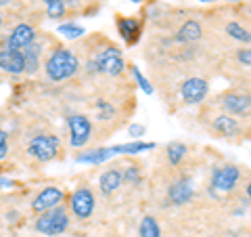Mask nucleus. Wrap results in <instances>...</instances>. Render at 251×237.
<instances>
[{"label": "nucleus", "mask_w": 251, "mask_h": 237, "mask_svg": "<svg viewBox=\"0 0 251 237\" xmlns=\"http://www.w3.org/2000/svg\"><path fill=\"white\" fill-rule=\"evenodd\" d=\"M77 69H80V59H77L75 53L67 51V49L52 51L44 65V72L52 82L69 80V78H74L77 74Z\"/></svg>", "instance_id": "obj_1"}, {"label": "nucleus", "mask_w": 251, "mask_h": 237, "mask_svg": "<svg viewBox=\"0 0 251 237\" xmlns=\"http://www.w3.org/2000/svg\"><path fill=\"white\" fill-rule=\"evenodd\" d=\"M126 69V63L122 59L120 49H105L103 53H99L90 63H88V72H100L107 76H120Z\"/></svg>", "instance_id": "obj_2"}, {"label": "nucleus", "mask_w": 251, "mask_h": 237, "mask_svg": "<svg viewBox=\"0 0 251 237\" xmlns=\"http://www.w3.org/2000/svg\"><path fill=\"white\" fill-rule=\"evenodd\" d=\"M69 227V214L63 206H57L49 212H42L36 220V229L44 235H61Z\"/></svg>", "instance_id": "obj_3"}, {"label": "nucleus", "mask_w": 251, "mask_h": 237, "mask_svg": "<svg viewBox=\"0 0 251 237\" xmlns=\"http://www.w3.org/2000/svg\"><path fill=\"white\" fill-rule=\"evenodd\" d=\"M61 149V139L57 134H38L29 141L27 153L38 162H50L57 157Z\"/></svg>", "instance_id": "obj_4"}, {"label": "nucleus", "mask_w": 251, "mask_h": 237, "mask_svg": "<svg viewBox=\"0 0 251 237\" xmlns=\"http://www.w3.org/2000/svg\"><path fill=\"white\" fill-rule=\"evenodd\" d=\"M239 178H241V170L237 166H232V164L220 166V168L214 170V175H211V187L209 189L216 197H222L237 187Z\"/></svg>", "instance_id": "obj_5"}, {"label": "nucleus", "mask_w": 251, "mask_h": 237, "mask_svg": "<svg viewBox=\"0 0 251 237\" xmlns=\"http://www.w3.org/2000/svg\"><path fill=\"white\" fill-rule=\"evenodd\" d=\"M67 128H69V143H72V147H84L92 137V124L82 114L69 116Z\"/></svg>", "instance_id": "obj_6"}, {"label": "nucleus", "mask_w": 251, "mask_h": 237, "mask_svg": "<svg viewBox=\"0 0 251 237\" xmlns=\"http://www.w3.org/2000/svg\"><path fill=\"white\" fill-rule=\"evenodd\" d=\"M94 206H97V200H94V193L88 187L77 189V191H74L72 197H69V208H72L75 218H80V220L90 218L94 212Z\"/></svg>", "instance_id": "obj_7"}, {"label": "nucleus", "mask_w": 251, "mask_h": 237, "mask_svg": "<svg viewBox=\"0 0 251 237\" xmlns=\"http://www.w3.org/2000/svg\"><path fill=\"white\" fill-rule=\"evenodd\" d=\"M63 200H65L63 189H59V187H46V189H42V191L34 197V202H31V210L38 212V214H42V212H49L52 208L61 206Z\"/></svg>", "instance_id": "obj_8"}, {"label": "nucleus", "mask_w": 251, "mask_h": 237, "mask_svg": "<svg viewBox=\"0 0 251 237\" xmlns=\"http://www.w3.org/2000/svg\"><path fill=\"white\" fill-rule=\"evenodd\" d=\"M36 42V30L29 23H19L15 26L11 36L6 38V46L4 49H13V51H25L29 44Z\"/></svg>", "instance_id": "obj_9"}, {"label": "nucleus", "mask_w": 251, "mask_h": 237, "mask_svg": "<svg viewBox=\"0 0 251 237\" xmlns=\"http://www.w3.org/2000/svg\"><path fill=\"white\" fill-rule=\"evenodd\" d=\"M207 90H209V84L203 80V78H188V80H184L182 86H180L182 99L191 105L201 103V101L207 97Z\"/></svg>", "instance_id": "obj_10"}, {"label": "nucleus", "mask_w": 251, "mask_h": 237, "mask_svg": "<svg viewBox=\"0 0 251 237\" xmlns=\"http://www.w3.org/2000/svg\"><path fill=\"white\" fill-rule=\"evenodd\" d=\"M0 69H4L6 74H23L25 72L23 53L13 49H0Z\"/></svg>", "instance_id": "obj_11"}, {"label": "nucleus", "mask_w": 251, "mask_h": 237, "mask_svg": "<svg viewBox=\"0 0 251 237\" xmlns=\"http://www.w3.org/2000/svg\"><path fill=\"white\" fill-rule=\"evenodd\" d=\"M124 153V145H113V147H100V149H94V151H86L77 157L80 164H103L107 160H111L115 155H122Z\"/></svg>", "instance_id": "obj_12"}, {"label": "nucleus", "mask_w": 251, "mask_h": 237, "mask_svg": "<svg viewBox=\"0 0 251 237\" xmlns=\"http://www.w3.org/2000/svg\"><path fill=\"white\" fill-rule=\"evenodd\" d=\"M193 195H195V187L191 178H180L170 187V202L176 204V206L188 204L193 200Z\"/></svg>", "instance_id": "obj_13"}, {"label": "nucleus", "mask_w": 251, "mask_h": 237, "mask_svg": "<svg viewBox=\"0 0 251 237\" xmlns=\"http://www.w3.org/2000/svg\"><path fill=\"white\" fill-rule=\"evenodd\" d=\"M224 109L230 114H237V116H247L249 114V97L247 94H239V92H228L224 97Z\"/></svg>", "instance_id": "obj_14"}, {"label": "nucleus", "mask_w": 251, "mask_h": 237, "mask_svg": "<svg viewBox=\"0 0 251 237\" xmlns=\"http://www.w3.org/2000/svg\"><path fill=\"white\" fill-rule=\"evenodd\" d=\"M122 183H124V178H122V170L120 168H109L99 178V187H100V191H103L105 195L117 191V189L122 187Z\"/></svg>", "instance_id": "obj_15"}, {"label": "nucleus", "mask_w": 251, "mask_h": 237, "mask_svg": "<svg viewBox=\"0 0 251 237\" xmlns=\"http://www.w3.org/2000/svg\"><path fill=\"white\" fill-rule=\"evenodd\" d=\"M201 36H203L201 23H199V21H195V19H188V21H184V26L178 30L176 40H178V42L188 44V42H197Z\"/></svg>", "instance_id": "obj_16"}, {"label": "nucleus", "mask_w": 251, "mask_h": 237, "mask_svg": "<svg viewBox=\"0 0 251 237\" xmlns=\"http://www.w3.org/2000/svg\"><path fill=\"white\" fill-rule=\"evenodd\" d=\"M117 30L126 42H136L140 34V23L136 19H120L117 21Z\"/></svg>", "instance_id": "obj_17"}, {"label": "nucleus", "mask_w": 251, "mask_h": 237, "mask_svg": "<svg viewBox=\"0 0 251 237\" xmlns=\"http://www.w3.org/2000/svg\"><path fill=\"white\" fill-rule=\"evenodd\" d=\"M214 128H216L218 134H222V137H234V134H239V124L230 116L216 118V120H214Z\"/></svg>", "instance_id": "obj_18"}, {"label": "nucleus", "mask_w": 251, "mask_h": 237, "mask_svg": "<svg viewBox=\"0 0 251 237\" xmlns=\"http://www.w3.org/2000/svg\"><path fill=\"white\" fill-rule=\"evenodd\" d=\"M166 153H168V162L172 166H180L182 160L186 157L188 149H186L184 143H180V141H172V143L168 145V149H166Z\"/></svg>", "instance_id": "obj_19"}, {"label": "nucleus", "mask_w": 251, "mask_h": 237, "mask_svg": "<svg viewBox=\"0 0 251 237\" xmlns=\"http://www.w3.org/2000/svg\"><path fill=\"white\" fill-rule=\"evenodd\" d=\"M138 235L140 237H161V227L153 216H145L138 225Z\"/></svg>", "instance_id": "obj_20"}, {"label": "nucleus", "mask_w": 251, "mask_h": 237, "mask_svg": "<svg viewBox=\"0 0 251 237\" xmlns=\"http://www.w3.org/2000/svg\"><path fill=\"white\" fill-rule=\"evenodd\" d=\"M23 53V61H25V72L29 74H34L36 69H38V53H40V44H29L25 51H21Z\"/></svg>", "instance_id": "obj_21"}, {"label": "nucleus", "mask_w": 251, "mask_h": 237, "mask_svg": "<svg viewBox=\"0 0 251 237\" xmlns=\"http://www.w3.org/2000/svg\"><path fill=\"white\" fill-rule=\"evenodd\" d=\"M46 4V15L50 19H63L67 11V0H42Z\"/></svg>", "instance_id": "obj_22"}, {"label": "nucleus", "mask_w": 251, "mask_h": 237, "mask_svg": "<svg viewBox=\"0 0 251 237\" xmlns=\"http://www.w3.org/2000/svg\"><path fill=\"white\" fill-rule=\"evenodd\" d=\"M151 149H155V143H145V141H130V143H124L126 155H138V153L151 151Z\"/></svg>", "instance_id": "obj_23"}, {"label": "nucleus", "mask_w": 251, "mask_h": 237, "mask_svg": "<svg viewBox=\"0 0 251 237\" xmlns=\"http://www.w3.org/2000/svg\"><path fill=\"white\" fill-rule=\"evenodd\" d=\"M226 34L228 36H232L234 40H239V42H245V44H249V31L247 30H243L239 23H234V21H230L228 26H226Z\"/></svg>", "instance_id": "obj_24"}, {"label": "nucleus", "mask_w": 251, "mask_h": 237, "mask_svg": "<svg viewBox=\"0 0 251 237\" xmlns=\"http://www.w3.org/2000/svg\"><path fill=\"white\" fill-rule=\"evenodd\" d=\"M59 34L69 38V40H75V38L84 36V28L75 26V23H63V26H59Z\"/></svg>", "instance_id": "obj_25"}, {"label": "nucleus", "mask_w": 251, "mask_h": 237, "mask_svg": "<svg viewBox=\"0 0 251 237\" xmlns=\"http://www.w3.org/2000/svg\"><path fill=\"white\" fill-rule=\"evenodd\" d=\"M97 109H99V120H111L113 118V107L107 103V101H99L97 103Z\"/></svg>", "instance_id": "obj_26"}, {"label": "nucleus", "mask_w": 251, "mask_h": 237, "mask_svg": "<svg viewBox=\"0 0 251 237\" xmlns=\"http://www.w3.org/2000/svg\"><path fill=\"white\" fill-rule=\"evenodd\" d=\"M132 74H134V78H136V82H138L140 89H143L147 94H153V86L149 84V80H147L143 74H140V69H138V67H132Z\"/></svg>", "instance_id": "obj_27"}, {"label": "nucleus", "mask_w": 251, "mask_h": 237, "mask_svg": "<svg viewBox=\"0 0 251 237\" xmlns=\"http://www.w3.org/2000/svg\"><path fill=\"white\" fill-rule=\"evenodd\" d=\"M145 132H147V128H145L143 124H132L130 128H128V134H130V137L134 139V141H140V137H143Z\"/></svg>", "instance_id": "obj_28"}, {"label": "nucleus", "mask_w": 251, "mask_h": 237, "mask_svg": "<svg viewBox=\"0 0 251 237\" xmlns=\"http://www.w3.org/2000/svg\"><path fill=\"white\" fill-rule=\"evenodd\" d=\"M138 177H140L138 168H128L126 172H122V178L126 180V183H138Z\"/></svg>", "instance_id": "obj_29"}, {"label": "nucleus", "mask_w": 251, "mask_h": 237, "mask_svg": "<svg viewBox=\"0 0 251 237\" xmlns=\"http://www.w3.org/2000/svg\"><path fill=\"white\" fill-rule=\"evenodd\" d=\"M9 155V139H6V132L0 130V160Z\"/></svg>", "instance_id": "obj_30"}, {"label": "nucleus", "mask_w": 251, "mask_h": 237, "mask_svg": "<svg viewBox=\"0 0 251 237\" xmlns=\"http://www.w3.org/2000/svg\"><path fill=\"white\" fill-rule=\"evenodd\" d=\"M249 53H251L249 49H241V51H239V61H241L245 67L251 65V55H249Z\"/></svg>", "instance_id": "obj_31"}, {"label": "nucleus", "mask_w": 251, "mask_h": 237, "mask_svg": "<svg viewBox=\"0 0 251 237\" xmlns=\"http://www.w3.org/2000/svg\"><path fill=\"white\" fill-rule=\"evenodd\" d=\"M13 183H11V180L9 178H4V177H0V189H4V187H11Z\"/></svg>", "instance_id": "obj_32"}, {"label": "nucleus", "mask_w": 251, "mask_h": 237, "mask_svg": "<svg viewBox=\"0 0 251 237\" xmlns=\"http://www.w3.org/2000/svg\"><path fill=\"white\" fill-rule=\"evenodd\" d=\"M201 2H216V0H201Z\"/></svg>", "instance_id": "obj_33"}, {"label": "nucleus", "mask_w": 251, "mask_h": 237, "mask_svg": "<svg viewBox=\"0 0 251 237\" xmlns=\"http://www.w3.org/2000/svg\"><path fill=\"white\" fill-rule=\"evenodd\" d=\"M132 2H140V0H132Z\"/></svg>", "instance_id": "obj_34"}, {"label": "nucleus", "mask_w": 251, "mask_h": 237, "mask_svg": "<svg viewBox=\"0 0 251 237\" xmlns=\"http://www.w3.org/2000/svg\"><path fill=\"white\" fill-rule=\"evenodd\" d=\"M0 26H2V17H0Z\"/></svg>", "instance_id": "obj_35"}, {"label": "nucleus", "mask_w": 251, "mask_h": 237, "mask_svg": "<svg viewBox=\"0 0 251 237\" xmlns=\"http://www.w3.org/2000/svg\"><path fill=\"white\" fill-rule=\"evenodd\" d=\"M0 4H4V0H0Z\"/></svg>", "instance_id": "obj_36"}, {"label": "nucleus", "mask_w": 251, "mask_h": 237, "mask_svg": "<svg viewBox=\"0 0 251 237\" xmlns=\"http://www.w3.org/2000/svg\"><path fill=\"white\" fill-rule=\"evenodd\" d=\"M0 237H2V235H0Z\"/></svg>", "instance_id": "obj_37"}]
</instances>
